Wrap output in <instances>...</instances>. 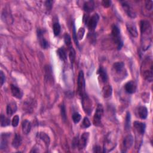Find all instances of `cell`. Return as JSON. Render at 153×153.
Here are the masks:
<instances>
[{"mask_svg":"<svg viewBox=\"0 0 153 153\" xmlns=\"http://www.w3.org/2000/svg\"><path fill=\"white\" fill-rule=\"evenodd\" d=\"M6 81V76L3 72L1 71L0 72V83H1V85L2 86Z\"/></svg>","mask_w":153,"mask_h":153,"instance_id":"cell-39","label":"cell"},{"mask_svg":"<svg viewBox=\"0 0 153 153\" xmlns=\"http://www.w3.org/2000/svg\"><path fill=\"white\" fill-rule=\"evenodd\" d=\"M1 120V127H6L10 124V120L3 115L1 116V120Z\"/></svg>","mask_w":153,"mask_h":153,"instance_id":"cell-27","label":"cell"},{"mask_svg":"<svg viewBox=\"0 0 153 153\" xmlns=\"http://www.w3.org/2000/svg\"><path fill=\"white\" fill-rule=\"evenodd\" d=\"M134 141V137L132 135H128L127 136H126L123 140V150L122 151V152H127V150L129 149L133 145Z\"/></svg>","mask_w":153,"mask_h":153,"instance_id":"cell-8","label":"cell"},{"mask_svg":"<svg viewBox=\"0 0 153 153\" xmlns=\"http://www.w3.org/2000/svg\"><path fill=\"white\" fill-rule=\"evenodd\" d=\"M91 126V123L90 120H89V119L87 117H85L82 122L81 124V127L84 128V129H86V128H88Z\"/></svg>","mask_w":153,"mask_h":153,"instance_id":"cell-30","label":"cell"},{"mask_svg":"<svg viewBox=\"0 0 153 153\" xmlns=\"http://www.w3.org/2000/svg\"><path fill=\"white\" fill-rule=\"evenodd\" d=\"M122 4V6L124 9V10H125V11L126 12V13L127 14V15L129 16H130V17L132 18H135L136 17V13L134 11V10H133V9L131 7V6L127 4L126 2H121Z\"/></svg>","mask_w":153,"mask_h":153,"instance_id":"cell-13","label":"cell"},{"mask_svg":"<svg viewBox=\"0 0 153 153\" xmlns=\"http://www.w3.org/2000/svg\"><path fill=\"white\" fill-rule=\"evenodd\" d=\"M37 136L45 143L47 147H49L50 139V137L48 135H47L45 132H39L37 134Z\"/></svg>","mask_w":153,"mask_h":153,"instance_id":"cell-19","label":"cell"},{"mask_svg":"<svg viewBox=\"0 0 153 153\" xmlns=\"http://www.w3.org/2000/svg\"><path fill=\"white\" fill-rule=\"evenodd\" d=\"M138 116L141 119H145L148 116V110L145 106H140L136 111Z\"/></svg>","mask_w":153,"mask_h":153,"instance_id":"cell-16","label":"cell"},{"mask_svg":"<svg viewBox=\"0 0 153 153\" xmlns=\"http://www.w3.org/2000/svg\"><path fill=\"white\" fill-rule=\"evenodd\" d=\"M124 89L127 93L133 94L136 92V85L133 81H128L124 85Z\"/></svg>","mask_w":153,"mask_h":153,"instance_id":"cell-11","label":"cell"},{"mask_svg":"<svg viewBox=\"0 0 153 153\" xmlns=\"http://www.w3.org/2000/svg\"><path fill=\"white\" fill-rule=\"evenodd\" d=\"M85 83L84 75L83 71H80L78 77V93L79 96L82 98L86 95L85 93Z\"/></svg>","mask_w":153,"mask_h":153,"instance_id":"cell-3","label":"cell"},{"mask_svg":"<svg viewBox=\"0 0 153 153\" xmlns=\"http://www.w3.org/2000/svg\"><path fill=\"white\" fill-rule=\"evenodd\" d=\"M89 132H85L82 134L80 139L78 140V148L80 150L84 149L89 141Z\"/></svg>","mask_w":153,"mask_h":153,"instance_id":"cell-9","label":"cell"},{"mask_svg":"<svg viewBox=\"0 0 153 153\" xmlns=\"http://www.w3.org/2000/svg\"><path fill=\"white\" fill-rule=\"evenodd\" d=\"M81 119V116L78 113H74L73 114V120L75 123H78L80 121Z\"/></svg>","mask_w":153,"mask_h":153,"instance_id":"cell-33","label":"cell"},{"mask_svg":"<svg viewBox=\"0 0 153 153\" xmlns=\"http://www.w3.org/2000/svg\"><path fill=\"white\" fill-rule=\"evenodd\" d=\"M37 37L41 47L44 49L49 48V44L46 39L45 38V36H44V31L40 29L37 30Z\"/></svg>","mask_w":153,"mask_h":153,"instance_id":"cell-7","label":"cell"},{"mask_svg":"<svg viewBox=\"0 0 153 153\" xmlns=\"http://www.w3.org/2000/svg\"><path fill=\"white\" fill-rule=\"evenodd\" d=\"M98 74L99 75V78H101V80L103 83H106L108 80V75L107 73L106 72V70L102 67H101L98 71Z\"/></svg>","mask_w":153,"mask_h":153,"instance_id":"cell-22","label":"cell"},{"mask_svg":"<svg viewBox=\"0 0 153 153\" xmlns=\"http://www.w3.org/2000/svg\"><path fill=\"white\" fill-rule=\"evenodd\" d=\"M141 31L142 34H152V27L148 21L141 22Z\"/></svg>","mask_w":153,"mask_h":153,"instance_id":"cell-10","label":"cell"},{"mask_svg":"<svg viewBox=\"0 0 153 153\" xmlns=\"http://www.w3.org/2000/svg\"><path fill=\"white\" fill-rule=\"evenodd\" d=\"M99 20V15L98 14H95L87 20L86 24L90 30L91 31L95 30V29L97 27V24L98 23Z\"/></svg>","mask_w":153,"mask_h":153,"instance_id":"cell-6","label":"cell"},{"mask_svg":"<svg viewBox=\"0 0 153 153\" xmlns=\"http://www.w3.org/2000/svg\"><path fill=\"white\" fill-rule=\"evenodd\" d=\"M153 2L152 1H147L145 2V7L147 10L151 11L153 8Z\"/></svg>","mask_w":153,"mask_h":153,"instance_id":"cell-37","label":"cell"},{"mask_svg":"<svg viewBox=\"0 0 153 153\" xmlns=\"http://www.w3.org/2000/svg\"><path fill=\"white\" fill-rule=\"evenodd\" d=\"M95 7V4L93 1H88L84 3L83 6L84 10L87 13L92 12Z\"/></svg>","mask_w":153,"mask_h":153,"instance_id":"cell-21","label":"cell"},{"mask_svg":"<svg viewBox=\"0 0 153 153\" xmlns=\"http://www.w3.org/2000/svg\"><path fill=\"white\" fill-rule=\"evenodd\" d=\"M64 41H65V42L66 45L68 46H71V37L69 34H66L64 36Z\"/></svg>","mask_w":153,"mask_h":153,"instance_id":"cell-35","label":"cell"},{"mask_svg":"<svg viewBox=\"0 0 153 153\" xmlns=\"http://www.w3.org/2000/svg\"><path fill=\"white\" fill-rule=\"evenodd\" d=\"M78 138H75L74 139L73 141V146L74 148H76L77 147H78Z\"/></svg>","mask_w":153,"mask_h":153,"instance_id":"cell-42","label":"cell"},{"mask_svg":"<svg viewBox=\"0 0 153 153\" xmlns=\"http://www.w3.org/2000/svg\"><path fill=\"white\" fill-rule=\"evenodd\" d=\"M112 92H113V89H112V87L111 85H108L104 87L102 90L103 97L106 98L111 96V95H112Z\"/></svg>","mask_w":153,"mask_h":153,"instance_id":"cell-25","label":"cell"},{"mask_svg":"<svg viewBox=\"0 0 153 153\" xmlns=\"http://www.w3.org/2000/svg\"><path fill=\"white\" fill-rule=\"evenodd\" d=\"M145 65H146V68L144 65V70L142 72L143 77L148 81V82H152V79H153V75H152V60L150 59H147L145 60L144 62Z\"/></svg>","mask_w":153,"mask_h":153,"instance_id":"cell-1","label":"cell"},{"mask_svg":"<svg viewBox=\"0 0 153 153\" xmlns=\"http://www.w3.org/2000/svg\"><path fill=\"white\" fill-rule=\"evenodd\" d=\"M53 33L55 36H57L59 35L60 32V25L59 23L56 22L54 23L53 25Z\"/></svg>","mask_w":153,"mask_h":153,"instance_id":"cell-28","label":"cell"},{"mask_svg":"<svg viewBox=\"0 0 153 153\" xmlns=\"http://www.w3.org/2000/svg\"><path fill=\"white\" fill-rule=\"evenodd\" d=\"M19 121V117L18 116H15L12 120V125L13 127H17L18 126Z\"/></svg>","mask_w":153,"mask_h":153,"instance_id":"cell-38","label":"cell"},{"mask_svg":"<svg viewBox=\"0 0 153 153\" xmlns=\"http://www.w3.org/2000/svg\"><path fill=\"white\" fill-rule=\"evenodd\" d=\"M130 114L129 112L127 113L126 120H125V128L126 130H128L130 128Z\"/></svg>","mask_w":153,"mask_h":153,"instance_id":"cell-31","label":"cell"},{"mask_svg":"<svg viewBox=\"0 0 153 153\" xmlns=\"http://www.w3.org/2000/svg\"><path fill=\"white\" fill-rule=\"evenodd\" d=\"M82 104L84 111L87 114H91L92 111V103L89 99V96L86 95L83 96L82 98Z\"/></svg>","mask_w":153,"mask_h":153,"instance_id":"cell-5","label":"cell"},{"mask_svg":"<svg viewBox=\"0 0 153 153\" xmlns=\"http://www.w3.org/2000/svg\"><path fill=\"white\" fill-rule=\"evenodd\" d=\"M60 111H61V116H62V120L64 121H65L67 120V114H66V109H65V106L63 104L61 105Z\"/></svg>","mask_w":153,"mask_h":153,"instance_id":"cell-32","label":"cell"},{"mask_svg":"<svg viewBox=\"0 0 153 153\" xmlns=\"http://www.w3.org/2000/svg\"><path fill=\"white\" fill-rule=\"evenodd\" d=\"M93 151L95 152H103V151H102V148L100 146H96L94 148H93Z\"/></svg>","mask_w":153,"mask_h":153,"instance_id":"cell-43","label":"cell"},{"mask_svg":"<svg viewBox=\"0 0 153 153\" xmlns=\"http://www.w3.org/2000/svg\"><path fill=\"white\" fill-rule=\"evenodd\" d=\"M57 54L60 60L65 61L67 59V53L66 51L63 49V47H60L57 50Z\"/></svg>","mask_w":153,"mask_h":153,"instance_id":"cell-26","label":"cell"},{"mask_svg":"<svg viewBox=\"0 0 153 153\" xmlns=\"http://www.w3.org/2000/svg\"><path fill=\"white\" fill-rule=\"evenodd\" d=\"M124 67V64L122 62H117L113 65V70L117 74H122Z\"/></svg>","mask_w":153,"mask_h":153,"instance_id":"cell-18","label":"cell"},{"mask_svg":"<svg viewBox=\"0 0 153 153\" xmlns=\"http://www.w3.org/2000/svg\"><path fill=\"white\" fill-rule=\"evenodd\" d=\"M9 134H2L1 135V142H0V148L1 150L5 149L8 146V139L10 137Z\"/></svg>","mask_w":153,"mask_h":153,"instance_id":"cell-14","label":"cell"},{"mask_svg":"<svg viewBox=\"0 0 153 153\" xmlns=\"http://www.w3.org/2000/svg\"><path fill=\"white\" fill-rule=\"evenodd\" d=\"M111 35L114 42L117 46V49L120 50L123 46V42L121 38L120 30L117 25L113 26L111 32Z\"/></svg>","mask_w":153,"mask_h":153,"instance_id":"cell-2","label":"cell"},{"mask_svg":"<svg viewBox=\"0 0 153 153\" xmlns=\"http://www.w3.org/2000/svg\"><path fill=\"white\" fill-rule=\"evenodd\" d=\"M134 126L138 134L141 135H144L145 131L146 125L145 123L140 121H135L134 123Z\"/></svg>","mask_w":153,"mask_h":153,"instance_id":"cell-15","label":"cell"},{"mask_svg":"<svg viewBox=\"0 0 153 153\" xmlns=\"http://www.w3.org/2000/svg\"><path fill=\"white\" fill-rule=\"evenodd\" d=\"M31 130V123L27 120H25L22 123V130L24 134L28 135Z\"/></svg>","mask_w":153,"mask_h":153,"instance_id":"cell-23","label":"cell"},{"mask_svg":"<svg viewBox=\"0 0 153 153\" xmlns=\"http://www.w3.org/2000/svg\"><path fill=\"white\" fill-rule=\"evenodd\" d=\"M10 89H11V93L14 97L17 99H21L23 97V95H24L23 92L17 86L11 84L10 86Z\"/></svg>","mask_w":153,"mask_h":153,"instance_id":"cell-12","label":"cell"},{"mask_svg":"<svg viewBox=\"0 0 153 153\" xmlns=\"http://www.w3.org/2000/svg\"><path fill=\"white\" fill-rule=\"evenodd\" d=\"M53 1H48L46 2V6L47 9L51 10L52 7V4H53Z\"/></svg>","mask_w":153,"mask_h":153,"instance_id":"cell-41","label":"cell"},{"mask_svg":"<svg viewBox=\"0 0 153 153\" xmlns=\"http://www.w3.org/2000/svg\"><path fill=\"white\" fill-rule=\"evenodd\" d=\"M102 6L105 7V8H108L111 6V1H108V0H105V1H103L102 2Z\"/></svg>","mask_w":153,"mask_h":153,"instance_id":"cell-40","label":"cell"},{"mask_svg":"<svg viewBox=\"0 0 153 153\" xmlns=\"http://www.w3.org/2000/svg\"><path fill=\"white\" fill-rule=\"evenodd\" d=\"M22 144V138L20 135L16 134L12 142V146L14 148H18Z\"/></svg>","mask_w":153,"mask_h":153,"instance_id":"cell-24","label":"cell"},{"mask_svg":"<svg viewBox=\"0 0 153 153\" xmlns=\"http://www.w3.org/2000/svg\"><path fill=\"white\" fill-rule=\"evenodd\" d=\"M127 29L129 34L134 37H137L138 35V32L136 29V27L135 25L132 24H127Z\"/></svg>","mask_w":153,"mask_h":153,"instance_id":"cell-20","label":"cell"},{"mask_svg":"<svg viewBox=\"0 0 153 153\" xmlns=\"http://www.w3.org/2000/svg\"><path fill=\"white\" fill-rule=\"evenodd\" d=\"M17 111V104L15 102H11L7 106V114L9 116H12Z\"/></svg>","mask_w":153,"mask_h":153,"instance_id":"cell-17","label":"cell"},{"mask_svg":"<svg viewBox=\"0 0 153 153\" xmlns=\"http://www.w3.org/2000/svg\"><path fill=\"white\" fill-rule=\"evenodd\" d=\"M84 33H85V30L83 28H81L79 29L77 34V38H78V40H82L83 37H84Z\"/></svg>","mask_w":153,"mask_h":153,"instance_id":"cell-34","label":"cell"},{"mask_svg":"<svg viewBox=\"0 0 153 153\" xmlns=\"http://www.w3.org/2000/svg\"><path fill=\"white\" fill-rule=\"evenodd\" d=\"M103 114V108L102 105L99 104L93 117V124L96 126H100L102 124L101 120Z\"/></svg>","mask_w":153,"mask_h":153,"instance_id":"cell-4","label":"cell"},{"mask_svg":"<svg viewBox=\"0 0 153 153\" xmlns=\"http://www.w3.org/2000/svg\"><path fill=\"white\" fill-rule=\"evenodd\" d=\"M73 38H74V41L75 42L76 45L78 47H79V45H78V40L77 38V32H76V30H75V25H73Z\"/></svg>","mask_w":153,"mask_h":153,"instance_id":"cell-36","label":"cell"},{"mask_svg":"<svg viewBox=\"0 0 153 153\" xmlns=\"http://www.w3.org/2000/svg\"><path fill=\"white\" fill-rule=\"evenodd\" d=\"M70 53H69V56H70V59L71 62L73 63H74V60H75V51L74 49V48L73 47H70Z\"/></svg>","mask_w":153,"mask_h":153,"instance_id":"cell-29","label":"cell"}]
</instances>
